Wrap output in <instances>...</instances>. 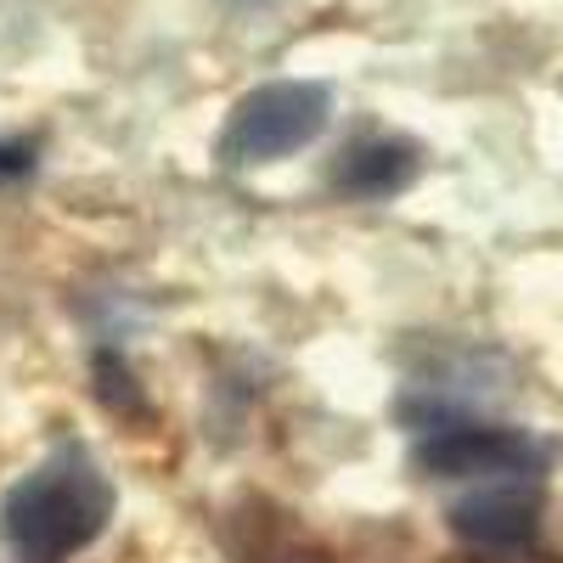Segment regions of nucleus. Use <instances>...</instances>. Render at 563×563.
<instances>
[{"label": "nucleus", "mask_w": 563, "mask_h": 563, "mask_svg": "<svg viewBox=\"0 0 563 563\" xmlns=\"http://www.w3.org/2000/svg\"><path fill=\"white\" fill-rule=\"evenodd\" d=\"M108 512H113L108 479H97L90 467L57 462L7 490V501H0V536L29 563H63L102 536Z\"/></svg>", "instance_id": "1"}, {"label": "nucleus", "mask_w": 563, "mask_h": 563, "mask_svg": "<svg viewBox=\"0 0 563 563\" xmlns=\"http://www.w3.org/2000/svg\"><path fill=\"white\" fill-rule=\"evenodd\" d=\"M333 119V90L316 79H271L254 85L249 97H238V108L225 113L220 130V158L238 169H260L276 158L305 153L310 141Z\"/></svg>", "instance_id": "2"}, {"label": "nucleus", "mask_w": 563, "mask_h": 563, "mask_svg": "<svg viewBox=\"0 0 563 563\" xmlns=\"http://www.w3.org/2000/svg\"><path fill=\"white\" fill-rule=\"evenodd\" d=\"M417 474L429 479H490V474H536L547 462V445L525 429H496V422H456V429L429 434L417 451Z\"/></svg>", "instance_id": "3"}, {"label": "nucleus", "mask_w": 563, "mask_h": 563, "mask_svg": "<svg viewBox=\"0 0 563 563\" xmlns=\"http://www.w3.org/2000/svg\"><path fill=\"white\" fill-rule=\"evenodd\" d=\"M541 530V496L530 485H496L474 490L451 507V536L474 552H519Z\"/></svg>", "instance_id": "4"}, {"label": "nucleus", "mask_w": 563, "mask_h": 563, "mask_svg": "<svg viewBox=\"0 0 563 563\" xmlns=\"http://www.w3.org/2000/svg\"><path fill=\"white\" fill-rule=\"evenodd\" d=\"M417 175H422V147L406 141V135H361L333 164V186L344 198H355V203L400 198Z\"/></svg>", "instance_id": "5"}, {"label": "nucleus", "mask_w": 563, "mask_h": 563, "mask_svg": "<svg viewBox=\"0 0 563 563\" xmlns=\"http://www.w3.org/2000/svg\"><path fill=\"white\" fill-rule=\"evenodd\" d=\"M34 169V141H0V175H29Z\"/></svg>", "instance_id": "6"}]
</instances>
